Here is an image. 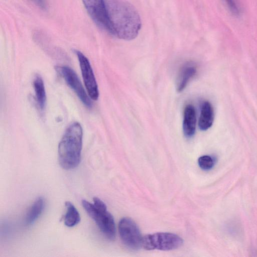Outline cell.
Masks as SVG:
<instances>
[{
  "mask_svg": "<svg viewBox=\"0 0 257 257\" xmlns=\"http://www.w3.org/2000/svg\"><path fill=\"white\" fill-rule=\"evenodd\" d=\"M33 84L36 102L40 109L43 111L46 105V94L42 77L39 75L36 76Z\"/></svg>",
  "mask_w": 257,
  "mask_h": 257,
  "instance_id": "cell-11",
  "label": "cell"
},
{
  "mask_svg": "<svg viewBox=\"0 0 257 257\" xmlns=\"http://www.w3.org/2000/svg\"><path fill=\"white\" fill-rule=\"evenodd\" d=\"M196 112L194 106L191 104L186 106L183 116V130L186 138H191L196 130Z\"/></svg>",
  "mask_w": 257,
  "mask_h": 257,
  "instance_id": "cell-9",
  "label": "cell"
},
{
  "mask_svg": "<svg viewBox=\"0 0 257 257\" xmlns=\"http://www.w3.org/2000/svg\"><path fill=\"white\" fill-rule=\"evenodd\" d=\"M57 71L63 77L67 85L75 92L84 105L88 108L91 107V98L85 90L75 72L67 66L57 67Z\"/></svg>",
  "mask_w": 257,
  "mask_h": 257,
  "instance_id": "cell-8",
  "label": "cell"
},
{
  "mask_svg": "<svg viewBox=\"0 0 257 257\" xmlns=\"http://www.w3.org/2000/svg\"><path fill=\"white\" fill-rule=\"evenodd\" d=\"M199 167L203 170H208L211 169L214 165L213 158L208 155L200 157L198 160Z\"/></svg>",
  "mask_w": 257,
  "mask_h": 257,
  "instance_id": "cell-15",
  "label": "cell"
},
{
  "mask_svg": "<svg viewBox=\"0 0 257 257\" xmlns=\"http://www.w3.org/2000/svg\"><path fill=\"white\" fill-rule=\"evenodd\" d=\"M230 11L235 16L240 14V9L236 0H224Z\"/></svg>",
  "mask_w": 257,
  "mask_h": 257,
  "instance_id": "cell-16",
  "label": "cell"
},
{
  "mask_svg": "<svg viewBox=\"0 0 257 257\" xmlns=\"http://www.w3.org/2000/svg\"><path fill=\"white\" fill-rule=\"evenodd\" d=\"M112 35L119 39L132 40L138 35L142 27L140 16L126 0H105Z\"/></svg>",
  "mask_w": 257,
  "mask_h": 257,
  "instance_id": "cell-1",
  "label": "cell"
},
{
  "mask_svg": "<svg viewBox=\"0 0 257 257\" xmlns=\"http://www.w3.org/2000/svg\"><path fill=\"white\" fill-rule=\"evenodd\" d=\"M44 206V199L39 197L32 204L27 212L25 222L27 225L32 224L42 213Z\"/></svg>",
  "mask_w": 257,
  "mask_h": 257,
  "instance_id": "cell-12",
  "label": "cell"
},
{
  "mask_svg": "<svg viewBox=\"0 0 257 257\" xmlns=\"http://www.w3.org/2000/svg\"><path fill=\"white\" fill-rule=\"evenodd\" d=\"M75 53L78 58L87 93L91 99L96 100L99 97V90L90 62L81 52L75 50Z\"/></svg>",
  "mask_w": 257,
  "mask_h": 257,
  "instance_id": "cell-7",
  "label": "cell"
},
{
  "mask_svg": "<svg viewBox=\"0 0 257 257\" xmlns=\"http://www.w3.org/2000/svg\"><path fill=\"white\" fill-rule=\"evenodd\" d=\"M83 130L78 122L70 124L65 130L58 148V161L65 170L77 167L81 160Z\"/></svg>",
  "mask_w": 257,
  "mask_h": 257,
  "instance_id": "cell-2",
  "label": "cell"
},
{
  "mask_svg": "<svg viewBox=\"0 0 257 257\" xmlns=\"http://www.w3.org/2000/svg\"><path fill=\"white\" fill-rule=\"evenodd\" d=\"M118 231L122 242L129 248L137 250L142 247L143 237L137 224L128 217H123L118 224Z\"/></svg>",
  "mask_w": 257,
  "mask_h": 257,
  "instance_id": "cell-5",
  "label": "cell"
},
{
  "mask_svg": "<svg viewBox=\"0 0 257 257\" xmlns=\"http://www.w3.org/2000/svg\"><path fill=\"white\" fill-rule=\"evenodd\" d=\"M66 212L64 217V223L68 227H73L80 221V214L73 204L69 201L65 202Z\"/></svg>",
  "mask_w": 257,
  "mask_h": 257,
  "instance_id": "cell-14",
  "label": "cell"
},
{
  "mask_svg": "<svg viewBox=\"0 0 257 257\" xmlns=\"http://www.w3.org/2000/svg\"><path fill=\"white\" fill-rule=\"evenodd\" d=\"M183 240L170 232H158L143 237L142 247L147 250H171L180 247Z\"/></svg>",
  "mask_w": 257,
  "mask_h": 257,
  "instance_id": "cell-4",
  "label": "cell"
},
{
  "mask_svg": "<svg viewBox=\"0 0 257 257\" xmlns=\"http://www.w3.org/2000/svg\"><path fill=\"white\" fill-rule=\"evenodd\" d=\"M33 1L41 9L45 10L47 9L46 0H33Z\"/></svg>",
  "mask_w": 257,
  "mask_h": 257,
  "instance_id": "cell-17",
  "label": "cell"
},
{
  "mask_svg": "<svg viewBox=\"0 0 257 257\" xmlns=\"http://www.w3.org/2000/svg\"><path fill=\"white\" fill-rule=\"evenodd\" d=\"M91 19L100 28L112 35L105 0H82Z\"/></svg>",
  "mask_w": 257,
  "mask_h": 257,
  "instance_id": "cell-6",
  "label": "cell"
},
{
  "mask_svg": "<svg viewBox=\"0 0 257 257\" xmlns=\"http://www.w3.org/2000/svg\"><path fill=\"white\" fill-rule=\"evenodd\" d=\"M214 119L213 107L208 101H204L201 106L198 125L202 131H206L212 125Z\"/></svg>",
  "mask_w": 257,
  "mask_h": 257,
  "instance_id": "cell-10",
  "label": "cell"
},
{
  "mask_svg": "<svg viewBox=\"0 0 257 257\" xmlns=\"http://www.w3.org/2000/svg\"><path fill=\"white\" fill-rule=\"evenodd\" d=\"M196 72V69L194 66L187 65L184 66L177 79V90L178 92H181L184 89Z\"/></svg>",
  "mask_w": 257,
  "mask_h": 257,
  "instance_id": "cell-13",
  "label": "cell"
},
{
  "mask_svg": "<svg viewBox=\"0 0 257 257\" xmlns=\"http://www.w3.org/2000/svg\"><path fill=\"white\" fill-rule=\"evenodd\" d=\"M93 203L82 200V205L89 216L94 220L100 230L109 240L115 237V226L112 215L107 210L105 204L99 198H93Z\"/></svg>",
  "mask_w": 257,
  "mask_h": 257,
  "instance_id": "cell-3",
  "label": "cell"
}]
</instances>
